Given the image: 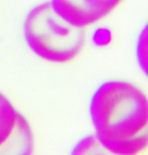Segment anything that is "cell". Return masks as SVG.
<instances>
[{"instance_id": "obj_1", "label": "cell", "mask_w": 148, "mask_h": 155, "mask_svg": "<svg viewBox=\"0 0 148 155\" xmlns=\"http://www.w3.org/2000/svg\"><path fill=\"white\" fill-rule=\"evenodd\" d=\"M89 114L94 134L112 155H141L148 148V100L138 86L111 79L93 92Z\"/></svg>"}, {"instance_id": "obj_2", "label": "cell", "mask_w": 148, "mask_h": 155, "mask_svg": "<svg viewBox=\"0 0 148 155\" xmlns=\"http://www.w3.org/2000/svg\"><path fill=\"white\" fill-rule=\"evenodd\" d=\"M23 34L26 45L35 55L56 64L72 61L85 42L84 30L61 19L49 2L39 3L30 9L23 21Z\"/></svg>"}, {"instance_id": "obj_3", "label": "cell", "mask_w": 148, "mask_h": 155, "mask_svg": "<svg viewBox=\"0 0 148 155\" xmlns=\"http://www.w3.org/2000/svg\"><path fill=\"white\" fill-rule=\"evenodd\" d=\"M49 3L61 19L72 27L84 30L108 16L120 4V1L53 0Z\"/></svg>"}, {"instance_id": "obj_4", "label": "cell", "mask_w": 148, "mask_h": 155, "mask_svg": "<svg viewBox=\"0 0 148 155\" xmlns=\"http://www.w3.org/2000/svg\"><path fill=\"white\" fill-rule=\"evenodd\" d=\"M34 150L32 127L23 115L12 134L0 146V155H33Z\"/></svg>"}, {"instance_id": "obj_5", "label": "cell", "mask_w": 148, "mask_h": 155, "mask_svg": "<svg viewBox=\"0 0 148 155\" xmlns=\"http://www.w3.org/2000/svg\"><path fill=\"white\" fill-rule=\"evenodd\" d=\"M23 115L0 91V146L12 134Z\"/></svg>"}, {"instance_id": "obj_6", "label": "cell", "mask_w": 148, "mask_h": 155, "mask_svg": "<svg viewBox=\"0 0 148 155\" xmlns=\"http://www.w3.org/2000/svg\"><path fill=\"white\" fill-rule=\"evenodd\" d=\"M70 155H112L104 148L94 134L80 138L71 149Z\"/></svg>"}, {"instance_id": "obj_7", "label": "cell", "mask_w": 148, "mask_h": 155, "mask_svg": "<svg viewBox=\"0 0 148 155\" xmlns=\"http://www.w3.org/2000/svg\"><path fill=\"white\" fill-rule=\"evenodd\" d=\"M148 25L142 28L139 33L135 45V57L141 71L145 75L148 74Z\"/></svg>"}, {"instance_id": "obj_8", "label": "cell", "mask_w": 148, "mask_h": 155, "mask_svg": "<svg viewBox=\"0 0 148 155\" xmlns=\"http://www.w3.org/2000/svg\"><path fill=\"white\" fill-rule=\"evenodd\" d=\"M90 40L95 47L105 48L111 44L113 40V32L107 26H98L92 31Z\"/></svg>"}]
</instances>
